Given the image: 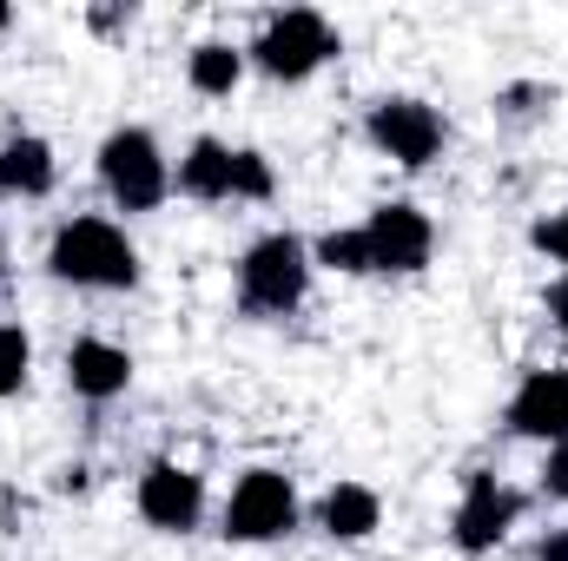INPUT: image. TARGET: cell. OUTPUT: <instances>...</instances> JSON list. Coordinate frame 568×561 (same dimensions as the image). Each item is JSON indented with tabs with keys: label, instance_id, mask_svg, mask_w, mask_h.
<instances>
[{
	"label": "cell",
	"instance_id": "6da1fadb",
	"mask_svg": "<svg viewBox=\"0 0 568 561\" xmlns=\"http://www.w3.org/2000/svg\"><path fill=\"white\" fill-rule=\"evenodd\" d=\"M47 272L60 284H80V290H133V284H140V252L126 245L120 225H106V218H73V225L53 232Z\"/></svg>",
	"mask_w": 568,
	"mask_h": 561
},
{
	"label": "cell",
	"instance_id": "7a4b0ae2",
	"mask_svg": "<svg viewBox=\"0 0 568 561\" xmlns=\"http://www.w3.org/2000/svg\"><path fill=\"white\" fill-rule=\"evenodd\" d=\"M304 284H311V252H304L291 232L258 238V245L245 252V265H239V297H245V310H258V317L297 310V304H304Z\"/></svg>",
	"mask_w": 568,
	"mask_h": 561
},
{
	"label": "cell",
	"instance_id": "3957f363",
	"mask_svg": "<svg viewBox=\"0 0 568 561\" xmlns=\"http://www.w3.org/2000/svg\"><path fill=\"white\" fill-rule=\"evenodd\" d=\"M100 185L113 192V205L152 212L172 192V165H165V152H159V140L145 126H120L113 140L100 145Z\"/></svg>",
	"mask_w": 568,
	"mask_h": 561
},
{
	"label": "cell",
	"instance_id": "277c9868",
	"mask_svg": "<svg viewBox=\"0 0 568 561\" xmlns=\"http://www.w3.org/2000/svg\"><path fill=\"white\" fill-rule=\"evenodd\" d=\"M331 53H337V33H331V20L311 13V7L272 13L265 33H258V47H252V60H258L272 80H311Z\"/></svg>",
	"mask_w": 568,
	"mask_h": 561
},
{
	"label": "cell",
	"instance_id": "5b68a950",
	"mask_svg": "<svg viewBox=\"0 0 568 561\" xmlns=\"http://www.w3.org/2000/svg\"><path fill=\"white\" fill-rule=\"evenodd\" d=\"M291 529H297L291 476H278V469L239 476V489H232V502H225V536H232V542H278Z\"/></svg>",
	"mask_w": 568,
	"mask_h": 561
},
{
	"label": "cell",
	"instance_id": "8992f818",
	"mask_svg": "<svg viewBox=\"0 0 568 561\" xmlns=\"http://www.w3.org/2000/svg\"><path fill=\"white\" fill-rule=\"evenodd\" d=\"M516 516H523V496H516V489H503L496 476H469V482H463V502H456L449 536H456V549H463V555H489V549L516 529Z\"/></svg>",
	"mask_w": 568,
	"mask_h": 561
},
{
	"label": "cell",
	"instance_id": "52a82bcc",
	"mask_svg": "<svg viewBox=\"0 0 568 561\" xmlns=\"http://www.w3.org/2000/svg\"><path fill=\"white\" fill-rule=\"evenodd\" d=\"M371 145L417 172V165H429L443 152V120H436V106H424V100H377L371 106Z\"/></svg>",
	"mask_w": 568,
	"mask_h": 561
},
{
	"label": "cell",
	"instance_id": "ba28073f",
	"mask_svg": "<svg viewBox=\"0 0 568 561\" xmlns=\"http://www.w3.org/2000/svg\"><path fill=\"white\" fill-rule=\"evenodd\" d=\"M364 245H371V272H424L436 232L417 205H377L364 225Z\"/></svg>",
	"mask_w": 568,
	"mask_h": 561
},
{
	"label": "cell",
	"instance_id": "9c48e42d",
	"mask_svg": "<svg viewBox=\"0 0 568 561\" xmlns=\"http://www.w3.org/2000/svg\"><path fill=\"white\" fill-rule=\"evenodd\" d=\"M199 509H205V482L192 476V469H179V462H152L140 476V516L152 529H165V536H185L192 522H199Z\"/></svg>",
	"mask_w": 568,
	"mask_h": 561
},
{
	"label": "cell",
	"instance_id": "30bf717a",
	"mask_svg": "<svg viewBox=\"0 0 568 561\" xmlns=\"http://www.w3.org/2000/svg\"><path fill=\"white\" fill-rule=\"evenodd\" d=\"M509 429L516 436H542V442H568V370L523 377V390L509 397Z\"/></svg>",
	"mask_w": 568,
	"mask_h": 561
},
{
	"label": "cell",
	"instance_id": "8fae6325",
	"mask_svg": "<svg viewBox=\"0 0 568 561\" xmlns=\"http://www.w3.org/2000/svg\"><path fill=\"white\" fill-rule=\"evenodd\" d=\"M67 384H73L80 397L106 404V397H120V390L133 384V357H126L120 344H106V337H80V344L67 350Z\"/></svg>",
	"mask_w": 568,
	"mask_h": 561
},
{
	"label": "cell",
	"instance_id": "7c38bea8",
	"mask_svg": "<svg viewBox=\"0 0 568 561\" xmlns=\"http://www.w3.org/2000/svg\"><path fill=\"white\" fill-rule=\"evenodd\" d=\"M317 522H324L331 542H364V536L384 522V502H377V489H364V482H337V489L317 502Z\"/></svg>",
	"mask_w": 568,
	"mask_h": 561
},
{
	"label": "cell",
	"instance_id": "4fadbf2b",
	"mask_svg": "<svg viewBox=\"0 0 568 561\" xmlns=\"http://www.w3.org/2000/svg\"><path fill=\"white\" fill-rule=\"evenodd\" d=\"M0 192L7 198H47L53 192V145L20 133L0 145Z\"/></svg>",
	"mask_w": 568,
	"mask_h": 561
},
{
	"label": "cell",
	"instance_id": "5bb4252c",
	"mask_svg": "<svg viewBox=\"0 0 568 561\" xmlns=\"http://www.w3.org/2000/svg\"><path fill=\"white\" fill-rule=\"evenodd\" d=\"M179 192H185V198H205V205L232 198V145L192 140V152L179 159Z\"/></svg>",
	"mask_w": 568,
	"mask_h": 561
},
{
	"label": "cell",
	"instance_id": "9a60e30c",
	"mask_svg": "<svg viewBox=\"0 0 568 561\" xmlns=\"http://www.w3.org/2000/svg\"><path fill=\"white\" fill-rule=\"evenodd\" d=\"M239 73H245V53L225 47V40H205V47L192 53V86L212 93V100H225V93L239 86Z\"/></svg>",
	"mask_w": 568,
	"mask_h": 561
},
{
	"label": "cell",
	"instance_id": "2e32d148",
	"mask_svg": "<svg viewBox=\"0 0 568 561\" xmlns=\"http://www.w3.org/2000/svg\"><path fill=\"white\" fill-rule=\"evenodd\" d=\"M311 258H317V265H331V272H371V245H364V225H357V232H324Z\"/></svg>",
	"mask_w": 568,
	"mask_h": 561
},
{
	"label": "cell",
	"instance_id": "e0dca14e",
	"mask_svg": "<svg viewBox=\"0 0 568 561\" xmlns=\"http://www.w3.org/2000/svg\"><path fill=\"white\" fill-rule=\"evenodd\" d=\"M272 192H278L272 165L258 152H232V198H272Z\"/></svg>",
	"mask_w": 568,
	"mask_h": 561
},
{
	"label": "cell",
	"instance_id": "ac0fdd59",
	"mask_svg": "<svg viewBox=\"0 0 568 561\" xmlns=\"http://www.w3.org/2000/svg\"><path fill=\"white\" fill-rule=\"evenodd\" d=\"M27 364H33V350H27V330L0 324V397H13V390L27 384Z\"/></svg>",
	"mask_w": 568,
	"mask_h": 561
},
{
	"label": "cell",
	"instance_id": "d6986e66",
	"mask_svg": "<svg viewBox=\"0 0 568 561\" xmlns=\"http://www.w3.org/2000/svg\"><path fill=\"white\" fill-rule=\"evenodd\" d=\"M536 245H542V252L568 272V212H556V218H542V225H536Z\"/></svg>",
	"mask_w": 568,
	"mask_h": 561
},
{
	"label": "cell",
	"instance_id": "ffe728a7",
	"mask_svg": "<svg viewBox=\"0 0 568 561\" xmlns=\"http://www.w3.org/2000/svg\"><path fill=\"white\" fill-rule=\"evenodd\" d=\"M542 489H549V496H562V502H568V442H556V449H549V469H542Z\"/></svg>",
	"mask_w": 568,
	"mask_h": 561
},
{
	"label": "cell",
	"instance_id": "44dd1931",
	"mask_svg": "<svg viewBox=\"0 0 568 561\" xmlns=\"http://www.w3.org/2000/svg\"><path fill=\"white\" fill-rule=\"evenodd\" d=\"M529 561H568V529H556V536H542L536 542V555Z\"/></svg>",
	"mask_w": 568,
	"mask_h": 561
},
{
	"label": "cell",
	"instance_id": "7402d4cb",
	"mask_svg": "<svg viewBox=\"0 0 568 561\" xmlns=\"http://www.w3.org/2000/svg\"><path fill=\"white\" fill-rule=\"evenodd\" d=\"M549 310H556V324H568V272H562V284H556V297H549Z\"/></svg>",
	"mask_w": 568,
	"mask_h": 561
},
{
	"label": "cell",
	"instance_id": "603a6c76",
	"mask_svg": "<svg viewBox=\"0 0 568 561\" xmlns=\"http://www.w3.org/2000/svg\"><path fill=\"white\" fill-rule=\"evenodd\" d=\"M7 20H13V13H7V7H0V27H7Z\"/></svg>",
	"mask_w": 568,
	"mask_h": 561
},
{
	"label": "cell",
	"instance_id": "cb8c5ba5",
	"mask_svg": "<svg viewBox=\"0 0 568 561\" xmlns=\"http://www.w3.org/2000/svg\"><path fill=\"white\" fill-rule=\"evenodd\" d=\"M0 272H7V258H0Z\"/></svg>",
	"mask_w": 568,
	"mask_h": 561
}]
</instances>
